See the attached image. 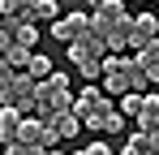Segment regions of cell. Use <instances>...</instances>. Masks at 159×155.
<instances>
[{
    "label": "cell",
    "mask_w": 159,
    "mask_h": 155,
    "mask_svg": "<svg viewBox=\"0 0 159 155\" xmlns=\"http://www.w3.org/2000/svg\"><path fill=\"white\" fill-rule=\"evenodd\" d=\"M90 9H95V17H90V30L103 39L107 52H120L129 48V9L120 4V0H90Z\"/></svg>",
    "instance_id": "cell-1"
},
{
    "label": "cell",
    "mask_w": 159,
    "mask_h": 155,
    "mask_svg": "<svg viewBox=\"0 0 159 155\" xmlns=\"http://www.w3.org/2000/svg\"><path fill=\"white\" fill-rule=\"evenodd\" d=\"M34 112H73V95H69V78L48 73L34 82Z\"/></svg>",
    "instance_id": "cell-2"
},
{
    "label": "cell",
    "mask_w": 159,
    "mask_h": 155,
    "mask_svg": "<svg viewBox=\"0 0 159 155\" xmlns=\"http://www.w3.org/2000/svg\"><path fill=\"white\" fill-rule=\"evenodd\" d=\"M103 56H107V48H103V39H99L95 30H86L78 43H69V60H73L82 69V78H90V82L99 78V60H103Z\"/></svg>",
    "instance_id": "cell-3"
},
{
    "label": "cell",
    "mask_w": 159,
    "mask_h": 155,
    "mask_svg": "<svg viewBox=\"0 0 159 155\" xmlns=\"http://www.w3.org/2000/svg\"><path fill=\"white\" fill-rule=\"evenodd\" d=\"M107 112H112V103L95 91V82H90L82 95H73V116H78L86 129H103V116H107Z\"/></svg>",
    "instance_id": "cell-4"
},
{
    "label": "cell",
    "mask_w": 159,
    "mask_h": 155,
    "mask_svg": "<svg viewBox=\"0 0 159 155\" xmlns=\"http://www.w3.org/2000/svg\"><path fill=\"white\" fill-rule=\"evenodd\" d=\"M0 108H17L22 116L34 112V78H26V69H22V73L13 69V78L4 82V91H0Z\"/></svg>",
    "instance_id": "cell-5"
},
{
    "label": "cell",
    "mask_w": 159,
    "mask_h": 155,
    "mask_svg": "<svg viewBox=\"0 0 159 155\" xmlns=\"http://www.w3.org/2000/svg\"><path fill=\"white\" fill-rule=\"evenodd\" d=\"M13 142H22V147H30V151H52V147H60V138H56L52 129L43 125V121H30V116H22V125H17V138Z\"/></svg>",
    "instance_id": "cell-6"
},
{
    "label": "cell",
    "mask_w": 159,
    "mask_h": 155,
    "mask_svg": "<svg viewBox=\"0 0 159 155\" xmlns=\"http://www.w3.org/2000/svg\"><path fill=\"white\" fill-rule=\"evenodd\" d=\"M90 30V13H65V17H56L52 22V35H56V43H78L82 35Z\"/></svg>",
    "instance_id": "cell-7"
},
{
    "label": "cell",
    "mask_w": 159,
    "mask_h": 155,
    "mask_svg": "<svg viewBox=\"0 0 159 155\" xmlns=\"http://www.w3.org/2000/svg\"><path fill=\"white\" fill-rule=\"evenodd\" d=\"M151 39H159V22L151 17V13H138V17L129 22V48L138 52V48H146Z\"/></svg>",
    "instance_id": "cell-8"
},
{
    "label": "cell",
    "mask_w": 159,
    "mask_h": 155,
    "mask_svg": "<svg viewBox=\"0 0 159 155\" xmlns=\"http://www.w3.org/2000/svg\"><path fill=\"white\" fill-rule=\"evenodd\" d=\"M39 121H43V125L52 129L56 138H73V134H78V129H82V121H78V116H73V112H43Z\"/></svg>",
    "instance_id": "cell-9"
},
{
    "label": "cell",
    "mask_w": 159,
    "mask_h": 155,
    "mask_svg": "<svg viewBox=\"0 0 159 155\" xmlns=\"http://www.w3.org/2000/svg\"><path fill=\"white\" fill-rule=\"evenodd\" d=\"M138 125H142V134H159V95H142Z\"/></svg>",
    "instance_id": "cell-10"
},
{
    "label": "cell",
    "mask_w": 159,
    "mask_h": 155,
    "mask_svg": "<svg viewBox=\"0 0 159 155\" xmlns=\"http://www.w3.org/2000/svg\"><path fill=\"white\" fill-rule=\"evenodd\" d=\"M133 60L142 65L146 82H159V39H151L146 48H138V56H133Z\"/></svg>",
    "instance_id": "cell-11"
},
{
    "label": "cell",
    "mask_w": 159,
    "mask_h": 155,
    "mask_svg": "<svg viewBox=\"0 0 159 155\" xmlns=\"http://www.w3.org/2000/svg\"><path fill=\"white\" fill-rule=\"evenodd\" d=\"M120 69H125V78H129V91H133V95H146V86H151V82H146L142 65H138L133 56H120Z\"/></svg>",
    "instance_id": "cell-12"
},
{
    "label": "cell",
    "mask_w": 159,
    "mask_h": 155,
    "mask_svg": "<svg viewBox=\"0 0 159 155\" xmlns=\"http://www.w3.org/2000/svg\"><path fill=\"white\" fill-rule=\"evenodd\" d=\"M17 125H22V112L17 108H0V147H9L17 138Z\"/></svg>",
    "instance_id": "cell-13"
},
{
    "label": "cell",
    "mask_w": 159,
    "mask_h": 155,
    "mask_svg": "<svg viewBox=\"0 0 159 155\" xmlns=\"http://www.w3.org/2000/svg\"><path fill=\"white\" fill-rule=\"evenodd\" d=\"M26 60H30L26 43H9V48H4V65H9V69H26Z\"/></svg>",
    "instance_id": "cell-14"
},
{
    "label": "cell",
    "mask_w": 159,
    "mask_h": 155,
    "mask_svg": "<svg viewBox=\"0 0 159 155\" xmlns=\"http://www.w3.org/2000/svg\"><path fill=\"white\" fill-rule=\"evenodd\" d=\"M26 17H30V22H39V17H52V22H56V17H60V4H56V0H39V4L26 9Z\"/></svg>",
    "instance_id": "cell-15"
},
{
    "label": "cell",
    "mask_w": 159,
    "mask_h": 155,
    "mask_svg": "<svg viewBox=\"0 0 159 155\" xmlns=\"http://www.w3.org/2000/svg\"><path fill=\"white\" fill-rule=\"evenodd\" d=\"M48 73H52V60H48V56H30L26 60V78L39 82V78H48Z\"/></svg>",
    "instance_id": "cell-16"
},
{
    "label": "cell",
    "mask_w": 159,
    "mask_h": 155,
    "mask_svg": "<svg viewBox=\"0 0 159 155\" xmlns=\"http://www.w3.org/2000/svg\"><path fill=\"white\" fill-rule=\"evenodd\" d=\"M120 129H125V116H120V112L112 108V112L103 116V134H120Z\"/></svg>",
    "instance_id": "cell-17"
},
{
    "label": "cell",
    "mask_w": 159,
    "mask_h": 155,
    "mask_svg": "<svg viewBox=\"0 0 159 155\" xmlns=\"http://www.w3.org/2000/svg\"><path fill=\"white\" fill-rule=\"evenodd\" d=\"M17 13L26 17V4L22 0H0V17H17Z\"/></svg>",
    "instance_id": "cell-18"
},
{
    "label": "cell",
    "mask_w": 159,
    "mask_h": 155,
    "mask_svg": "<svg viewBox=\"0 0 159 155\" xmlns=\"http://www.w3.org/2000/svg\"><path fill=\"white\" fill-rule=\"evenodd\" d=\"M138 108H142V95H125V103H120V116H125V112H129V116H138Z\"/></svg>",
    "instance_id": "cell-19"
},
{
    "label": "cell",
    "mask_w": 159,
    "mask_h": 155,
    "mask_svg": "<svg viewBox=\"0 0 159 155\" xmlns=\"http://www.w3.org/2000/svg\"><path fill=\"white\" fill-rule=\"evenodd\" d=\"M78 155H112V147H103V142H90V147H82Z\"/></svg>",
    "instance_id": "cell-20"
},
{
    "label": "cell",
    "mask_w": 159,
    "mask_h": 155,
    "mask_svg": "<svg viewBox=\"0 0 159 155\" xmlns=\"http://www.w3.org/2000/svg\"><path fill=\"white\" fill-rule=\"evenodd\" d=\"M9 78H13V69H9V65H4V56H0V91H4V82H9Z\"/></svg>",
    "instance_id": "cell-21"
},
{
    "label": "cell",
    "mask_w": 159,
    "mask_h": 155,
    "mask_svg": "<svg viewBox=\"0 0 159 155\" xmlns=\"http://www.w3.org/2000/svg\"><path fill=\"white\" fill-rule=\"evenodd\" d=\"M9 43H13V39H9V35H4V26H0V56H4V48H9Z\"/></svg>",
    "instance_id": "cell-22"
},
{
    "label": "cell",
    "mask_w": 159,
    "mask_h": 155,
    "mask_svg": "<svg viewBox=\"0 0 159 155\" xmlns=\"http://www.w3.org/2000/svg\"><path fill=\"white\" fill-rule=\"evenodd\" d=\"M43 155H65V151H60V147H52V151H43Z\"/></svg>",
    "instance_id": "cell-23"
},
{
    "label": "cell",
    "mask_w": 159,
    "mask_h": 155,
    "mask_svg": "<svg viewBox=\"0 0 159 155\" xmlns=\"http://www.w3.org/2000/svg\"><path fill=\"white\" fill-rule=\"evenodd\" d=\"M22 4H26V9H30V4H39V0H22Z\"/></svg>",
    "instance_id": "cell-24"
}]
</instances>
